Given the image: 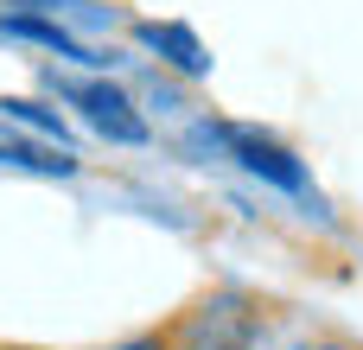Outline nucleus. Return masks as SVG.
<instances>
[{"instance_id":"nucleus-1","label":"nucleus","mask_w":363,"mask_h":350,"mask_svg":"<svg viewBox=\"0 0 363 350\" xmlns=\"http://www.w3.org/2000/svg\"><path fill=\"white\" fill-rule=\"evenodd\" d=\"M249 338H255V325H249V312H242L236 300H211V306L185 312V319L166 332L172 350H249Z\"/></svg>"},{"instance_id":"nucleus-2","label":"nucleus","mask_w":363,"mask_h":350,"mask_svg":"<svg viewBox=\"0 0 363 350\" xmlns=\"http://www.w3.org/2000/svg\"><path fill=\"white\" fill-rule=\"evenodd\" d=\"M70 102L89 115V128H96V134H108V140H121V147H140V140H147V121L134 115V102H128L115 83H77V89H70Z\"/></svg>"},{"instance_id":"nucleus-3","label":"nucleus","mask_w":363,"mask_h":350,"mask_svg":"<svg viewBox=\"0 0 363 350\" xmlns=\"http://www.w3.org/2000/svg\"><path fill=\"white\" fill-rule=\"evenodd\" d=\"M223 140L242 153V166H249V172L274 179L281 191H306V172L294 166V153H287V147H274V140H262V134H249V128H223Z\"/></svg>"},{"instance_id":"nucleus-4","label":"nucleus","mask_w":363,"mask_h":350,"mask_svg":"<svg viewBox=\"0 0 363 350\" xmlns=\"http://www.w3.org/2000/svg\"><path fill=\"white\" fill-rule=\"evenodd\" d=\"M0 166H26V172H57V179H70V172H77V159H70L64 147L13 140V134H0Z\"/></svg>"},{"instance_id":"nucleus-5","label":"nucleus","mask_w":363,"mask_h":350,"mask_svg":"<svg viewBox=\"0 0 363 350\" xmlns=\"http://www.w3.org/2000/svg\"><path fill=\"white\" fill-rule=\"evenodd\" d=\"M140 38H147L153 51H166V57H172L179 70H191V77H198V70H211L204 45H198V38L185 32V26H140Z\"/></svg>"},{"instance_id":"nucleus-6","label":"nucleus","mask_w":363,"mask_h":350,"mask_svg":"<svg viewBox=\"0 0 363 350\" xmlns=\"http://www.w3.org/2000/svg\"><path fill=\"white\" fill-rule=\"evenodd\" d=\"M6 32H19V38H38V45H51V51H64V57H89L70 32H57V26H45V19H6Z\"/></svg>"},{"instance_id":"nucleus-7","label":"nucleus","mask_w":363,"mask_h":350,"mask_svg":"<svg viewBox=\"0 0 363 350\" xmlns=\"http://www.w3.org/2000/svg\"><path fill=\"white\" fill-rule=\"evenodd\" d=\"M6 115H13V121H32V128H45V134H64V121H57V115H45L38 102H6Z\"/></svg>"},{"instance_id":"nucleus-8","label":"nucleus","mask_w":363,"mask_h":350,"mask_svg":"<svg viewBox=\"0 0 363 350\" xmlns=\"http://www.w3.org/2000/svg\"><path fill=\"white\" fill-rule=\"evenodd\" d=\"M108 350H172L166 332H147V338H128V344H108Z\"/></svg>"},{"instance_id":"nucleus-9","label":"nucleus","mask_w":363,"mask_h":350,"mask_svg":"<svg viewBox=\"0 0 363 350\" xmlns=\"http://www.w3.org/2000/svg\"><path fill=\"white\" fill-rule=\"evenodd\" d=\"M319 350H357V344H319Z\"/></svg>"}]
</instances>
